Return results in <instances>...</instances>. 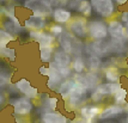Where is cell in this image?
Segmentation results:
<instances>
[{
    "label": "cell",
    "mask_w": 128,
    "mask_h": 123,
    "mask_svg": "<svg viewBox=\"0 0 128 123\" xmlns=\"http://www.w3.org/2000/svg\"><path fill=\"white\" fill-rule=\"evenodd\" d=\"M23 6L32 12V14L35 16H40V17H48L50 14H53V7L49 6L47 2H44L43 0H24Z\"/></svg>",
    "instance_id": "obj_1"
},
{
    "label": "cell",
    "mask_w": 128,
    "mask_h": 123,
    "mask_svg": "<svg viewBox=\"0 0 128 123\" xmlns=\"http://www.w3.org/2000/svg\"><path fill=\"white\" fill-rule=\"evenodd\" d=\"M88 34L95 41H103L108 36V24L103 20L95 19L90 20L88 24Z\"/></svg>",
    "instance_id": "obj_2"
},
{
    "label": "cell",
    "mask_w": 128,
    "mask_h": 123,
    "mask_svg": "<svg viewBox=\"0 0 128 123\" xmlns=\"http://www.w3.org/2000/svg\"><path fill=\"white\" fill-rule=\"evenodd\" d=\"M94 11L103 18L112 17L115 12V1L114 0H90Z\"/></svg>",
    "instance_id": "obj_3"
},
{
    "label": "cell",
    "mask_w": 128,
    "mask_h": 123,
    "mask_svg": "<svg viewBox=\"0 0 128 123\" xmlns=\"http://www.w3.org/2000/svg\"><path fill=\"white\" fill-rule=\"evenodd\" d=\"M88 24L85 17H77L74 18L71 24H70V30L72 31L73 34L78 37H84L85 35L88 34Z\"/></svg>",
    "instance_id": "obj_4"
},
{
    "label": "cell",
    "mask_w": 128,
    "mask_h": 123,
    "mask_svg": "<svg viewBox=\"0 0 128 123\" xmlns=\"http://www.w3.org/2000/svg\"><path fill=\"white\" fill-rule=\"evenodd\" d=\"M86 87L82 84H76V87L73 90V92L70 96V103L73 106H78L82 105L85 99H86Z\"/></svg>",
    "instance_id": "obj_5"
},
{
    "label": "cell",
    "mask_w": 128,
    "mask_h": 123,
    "mask_svg": "<svg viewBox=\"0 0 128 123\" xmlns=\"http://www.w3.org/2000/svg\"><path fill=\"white\" fill-rule=\"evenodd\" d=\"M108 32L110 35L112 39H118V41H122L124 37V26L121 22H118L116 19L110 20L108 24Z\"/></svg>",
    "instance_id": "obj_6"
},
{
    "label": "cell",
    "mask_w": 128,
    "mask_h": 123,
    "mask_svg": "<svg viewBox=\"0 0 128 123\" xmlns=\"http://www.w3.org/2000/svg\"><path fill=\"white\" fill-rule=\"evenodd\" d=\"M13 110L14 114L19 116H25L32 110V104L28 98H18L16 101H13Z\"/></svg>",
    "instance_id": "obj_7"
},
{
    "label": "cell",
    "mask_w": 128,
    "mask_h": 123,
    "mask_svg": "<svg viewBox=\"0 0 128 123\" xmlns=\"http://www.w3.org/2000/svg\"><path fill=\"white\" fill-rule=\"evenodd\" d=\"M24 26L31 31H41L46 26V18L31 14L24 20Z\"/></svg>",
    "instance_id": "obj_8"
},
{
    "label": "cell",
    "mask_w": 128,
    "mask_h": 123,
    "mask_svg": "<svg viewBox=\"0 0 128 123\" xmlns=\"http://www.w3.org/2000/svg\"><path fill=\"white\" fill-rule=\"evenodd\" d=\"M112 51V45L110 42H106L104 39L103 41H95L92 44H91V53L92 55H104L106 53Z\"/></svg>",
    "instance_id": "obj_9"
},
{
    "label": "cell",
    "mask_w": 128,
    "mask_h": 123,
    "mask_svg": "<svg viewBox=\"0 0 128 123\" xmlns=\"http://www.w3.org/2000/svg\"><path fill=\"white\" fill-rule=\"evenodd\" d=\"M76 41V37L72 36L70 32L64 31L61 35H59V43L62 47V50L66 53H72L73 51V43Z\"/></svg>",
    "instance_id": "obj_10"
},
{
    "label": "cell",
    "mask_w": 128,
    "mask_h": 123,
    "mask_svg": "<svg viewBox=\"0 0 128 123\" xmlns=\"http://www.w3.org/2000/svg\"><path fill=\"white\" fill-rule=\"evenodd\" d=\"M52 16H53V19L58 24H65V23L71 20L72 12L70 10H66L65 7H60V8H54V12H53Z\"/></svg>",
    "instance_id": "obj_11"
},
{
    "label": "cell",
    "mask_w": 128,
    "mask_h": 123,
    "mask_svg": "<svg viewBox=\"0 0 128 123\" xmlns=\"http://www.w3.org/2000/svg\"><path fill=\"white\" fill-rule=\"evenodd\" d=\"M30 37L37 41L41 45H50L54 42V36L43 31H30Z\"/></svg>",
    "instance_id": "obj_12"
},
{
    "label": "cell",
    "mask_w": 128,
    "mask_h": 123,
    "mask_svg": "<svg viewBox=\"0 0 128 123\" xmlns=\"http://www.w3.org/2000/svg\"><path fill=\"white\" fill-rule=\"evenodd\" d=\"M16 86H17V89L19 90L22 93H24L28 98H35L37 96V90L35 89V87H32L30 85V83H29L28 80H25V79L19 80L16 84Z\"/></svg>",
    "instance_id": "obj_13"
},
{
    "label": "cell",
    "mask_w": 128,
    "mask_h": 123,
    "mask_svg": "<svg viewBox=\"0 0 128 123\" xmlns=\"http://www.w3.org/2000/svg\"><path fill=\"white\" fill-rule=\"evenodd\" d=\"M42 121H43V123H66L67 118L60 112L47 111L43 114Z\"/></svg>",
    "instance_id": "obj_14"
},
{
    "label": "cell",
    "mask_w": 128,
    "mask_h": 123,
    "mask_svg": "<svg viewBox=\"0 0 128 123\" xmlns=\"http://www.w3.org/2000/svg\"><path fill=\"white\" fill-rule=\"evenodd\" d=\"M122 108L120 105H112V106H108L103 111H100V116L98 117L100 120H106V118H112V117H116L118 115L122 114Z\"/></svg>",
    "instance_id": "obj_15"
},
{
    "label": "cell",
    "mask_w": 128,
    "mask_h": 123,
    "mask_svg": "<svg viewBox=\"0 0 128 123\" xmlns=\"http://www.w3.org/2000/svg\"><path fill=\"white\" fill-rule=\"evenodd\" d=\"M54 62L60 67H68V65L71 63V56L66 51L59 50L54 54Z\"/></svg>",
    "instance_id": "obj_16"
},
{
    "label": "cell",
    "mask_w": 128,
    "mask_h": 123,
    "mask_svg": "<svg viewBox=\"0 0 128 123\" xmlns=\"http://www.w3.org/2000/svg\"><path fill=\"white\" fill-rule=\"evenodd\" d=\"M120 89H121L120 85L117 84H102L100 86H97L96 91L100 92V95L103 96H108V95H115Z\"/></svg>",
    "instance_id": "obj_17"
},
{
    "label": "cell",
    "mask_w": 128,
    "mask_h": 123,
    "mask_svg": "<svg viewBox=\"0 0 128 123\" xmlns=\"http://www.w3.org/2000/svg\"><path fill=\"white\" fill-rule=\"evenodd\" d=\"M76 80H66V81H64L60 86H59V93L64 97H66V96H71V93L73 92V90L76 87Z\"/></svg>",
    "instance_id": "obj_18"
},
{
    "label": "cell",
    "mask_w": 128,
    "mask_h": 123,
    "mask_svg": "<svg viewBox=\"0 0 128 123\" xmlns=\"http://www.w3.org/2000/svg\"><path fill=\"white\" fill-rule=\"evenodd\" d=\"M80 114H82V116H83L86 121H91L96 115L100 114V111L97 106H85V108H83V109L80 110Z\"/></svg>",
    "instance_id": "obj_19"
},
{
    "label": "cell",
    "mask_w": 128,
    "mask_h": 123,
    "mask_svg": "<svg viewBox=\"0 0 128 123\" xmlns=\"http://www.w3.org/2000/svg\"><path fill=\"white\" fill-rule=\"evenodd\" d=\"M92 10H94V8H92V5H91V2H90L89 0H83V1L79 2V5L76 11L79 12V13H82L84 17H90L91 13H92Z\"/></svg>",
    "instance_id": "obj_20"
},
{
    "label": "cell",
    "mask_w": 128,
    "mask_h": 123,
    "mask_svg": "<svg viewBox=\"0 0 128 123\" xmlns=\"http://www.w3.org/2000/svg\"><path fill=\"white\" fill-rule=\"evenodd\" d=\"M40 53H41V60L43 62H48L53 54V48L50 45H41Z\"/></svg>",
    "instance_id": "obj_21"
},
{
    "label": "cell",
    "mask_w": 128,
    "mask_h": 123,
    "mask_svg": "<svg viewBox=\"0 0 128 123\" xmlns=\"http://www.w3.org/2000/svg\"><path fill=\"white\" fill-rule=\"evenodd\" d=\"M43 1L52 6L53 8H60V7L68 6V2H70V0H43Z\"/></svg>",
    "instance_id": "obj_22"
},
{
    "label": "cell",
    "mask_w": 128,
    "mask_h": 123,
    "mask_svg": "<svg viewBox=\"0 0 128 123\" xmlns=\"http://www.w3.org/2000/svg\"><path fill=\"white\" fill-rule=\"evenodd\" d=\"M0 36H1V48H5L6 44L13 39V36H12L10 32H7L6 30H4V29H1Z\"/></svg>",
    "instance_id": "obj_23"
},
{
    "label": "cell",
    "mask_w": 128,
    "mask_h": 123,
    "mask_svg": "<svg viewBox=\"0 0 128 123\" xmlns=\"http://www.w3.org/2000/svg\"><path fill=\"white\" fill-rule=\"evenodd\" d=\"M89 66L92 71H97L100 67V59L97 55H91L89 57Z\"/></svg>",
    "instance_id": "obj_24"
},
{
    "label": "cell",
    "mask_w": 128,
    "mask_h": 123,
    "mask_svg": "<svg viewBox=\"0 0 128 123\" xmlns=\"http://www.w3.org/2000/svg\"><path fill=\"white\" fill-rule=\"evenodd\" d=\"M118 72H117L116 68H109L106 72V78L109 80V81H117L118 79Z\"/></svg>",
    "instance_id": "obj_25"
},
{
    "label": "cell",
    "mask_w": 128,
    "mask_h": 123,
    "mask_svg": "<svg viewBox=\"0 0 128 123\" xmlns=\"http://www.w3.org/2000/svg\"><path fill=\"white\" fill-rule=\"evenodd\" d=\"M84 68H85V65H84L83 59H82L80 56H78V57L74 60V62H73V69L77 73H82L84 71Z\"/></svg>",
    "instance_id": "obj_26"
},
{
    "label": "cell",
    "mask_w": 128,
    "mask_h": 123,
    "mask_svg": "<svg viewBox=\"0 0 128 123\" xmlns=\"http://www.w3.org/2000/svg\"><path fill=\"white\" fill-rule=\"evenodd\" d=\"M85 80H86L88 87H91V86H94V85L96 84L97 77H96V74H94V73H88V74L85 75Z\"/></svg>",
    "instance_id": "obj_27"
},
{
    "label": "cell",
    "mask_w": 128,
    "mask_h": 123,
    "mask_svg": "<svg viewBox=\"0 0 128 123\" xmlns=\"http://www.w3.org/2000/svg\"><path fill=\"white\" fill-rule=\"evenodd\" d=\"M126 96H127V92H126V90L120 89V90H118V91L116 92V93H115V101H116V103L123 102V101H124V98H126Z\"/></svg>",
    "instance_id": "obj_28"
},
{
    "label": "cell",
    "mask_w": 128,
    "mask_h": 123,
    "mask_svg": "<svg viewBox=\"0 0 128 123\" xmlns=\"http://www.w3.org/2000/svg\"><path fill=\"white\" fill-rule=\"evenodd\" d=\"M1 55L5 56V57H10V59H14V50L13 49H11V48H7V47H5V48H1Z\"/></svg>",
    "instance_id": "obj_29"
},
{
    "label": "cell",
    "mask_w": 128,
    "mask_h": 123,
    "mask_svg": "<svg viewBox=\"0 0 128 123\" xmlns=\"http://www.w3.org/2000/svg\"><path fill=\"white\" fill-rule=\"evenodd\" d=\"M50 31L53 35H61L64 32V28L60 24H54V25L50 26Z\"/></svg>",
    "instance_id": "obj_30"
},
{
    "label": "cell",
    "mask_w": 128,
    "mask_h": 123,
    "mask_svg": "<svg viewBox=\"0 0 128 123\" xmlns=\"http://www.w3.org/2000/svg\"><path fill=\"white\" fill-rule=\"evenodd\" d=\"M58 102L56 98H53V97H48L47 99H46V106L47 108H49V109H55V103Z\"/></svg>",
    "instance_id": "obj_31"
},
{
    "label": "cell",
    "mask_w": 128,
    "mask_h": 123,
    "mask_svg": "<svg viewBox=\"0 0 128 123\" xmlns=\"http://www.w3.org/2000/svg\"><path fill=\"white\" fill-rule=\"evenodd\" d=\"M58 71H59V73H60V75H61V77H68V75H70V73H71L68 67H60V66H59Z\"/></svg>",
    "instance_id": "obj_32"
},
{
    "label": "cell",
    "mask_w": 128,
    "mask_h": 123,
    "mask_svg": "<svg viewBox=\"0 0 128 123\" xmlns=\"http://www.w3.org/2000/svg\"><path fill=\"white\" fill-rule=\"evenodd\" d=\"M121 20H122V23H124V24L128 23V11H124L122 14H121Z\"/></svg>",
    "instance_id": "obj_33"
},
{
    "label": "cell",
    "mask_w": 128,
    "mask_h": 123,
    "mask_svg": "<svg viewBox=\"0 0 128 123\" xmlns=\"http://www.w3.org/2000/svg\"><path fill=\"white\" fill-rule=\"evenodd\" d=\"M115 2H116L117 5H124L126 2H127L128 0H114Z\"/></svg>",
    "instance_id": "obj_34"
},
{
    "label": "cell",
    "mask_w": 128,
    "mask_h": 123,
    "mask_svg": "<svg viewBox=\"0 0 128 123\" xmlns=\"http://www.w3.org/2000/svg\"><path fill=\"white\" fill-rule=\"evenodd\" d=\"M126 25H127V28H126V29H127V30H126V35H127V37H128V23L126 24Z\"/></svg>",
    "instance_id": "obj_35"
},
{
    "label": "cell",
    "mask_w": 128,
    "mask_h": 123,
    "mask_svg": "<svg viewBox=\"0 0 128 123\" xmlns=\"http://www.w3.org/2000/svg\"><path fill=\"white\" fill-rule=\"evenodd\" d=\"M126 123H128V118H127V120H126Z\"/></svg>",
    "instance_id": "obj_36"
},
{
    "label": "cell",
    "mask_w": 128,
    "mask_h": 123,
    "mask_svg": "<svg viewBox=\"0 0 128 123\" xmlns=\"http://www.w3.org/2000/svg\"><path fill=\"white\" fill-rule=\"evenodd\" d=\"M78 1H83V0H78Z\"/></svg>",
    "instance_id": "obj_37"
},
{
    "label": "cell",
    "mask_w": 128,
    "mask_h": 123,
    "mask_svg": "<svg viewBox=\"0 0 128 123\" xmlns=\"http://www.w3.org/2000/svg\"><path fill=\"white\" fill-rule=\"evenodd\" d=\"M106 123H110V122H106Z\"/></svg>",
    "instance_id": "obj_38"
},
{
    "label": "cell",
    "mask_w": 128,
    "mask_h": 123,
    "mask_svg": "<svg viewBox=\"0 0 128 123\" xmlns=\"http://www.w3.org/2000/svg\"><path fill=\"white\" fill-rule=\"evenodd\" d=\"M127 109H128V104H127Z\"/></svg>",
    "instance_id": "obj_39"
}]
</instances>
